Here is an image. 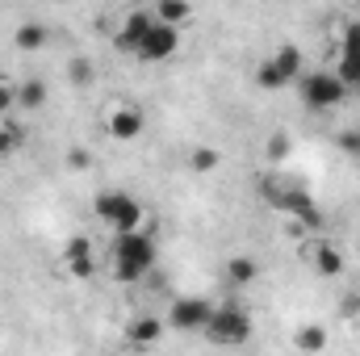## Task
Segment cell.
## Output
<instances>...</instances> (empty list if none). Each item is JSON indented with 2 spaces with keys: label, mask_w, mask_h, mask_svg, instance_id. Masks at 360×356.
Here are the masks:
<instances>
[{
  "label": "cell",
  "mask_w": 360,
  "mask_h": 356,
  "mask_svg": "<svg viewBox=\"0 0 360 356\" xmlns=\"http://www.w3.org/2000/svg\"><path fill=\"white\" fill-rule=\"evenodd\" d=\"M155 268V239L151 231L139 235H113V252H109V272L117 285H134Z\"/></svg>",
  "instance_id": "obj_1"
},
{
  "label": "cell",
  "mask_w": 360,
  "mask_h": 356,
  "mask_svg": "<svg viewBox=\"0 0 360 356\" xmlns=\"http://www.w3.org/2000/svg\"><path fill=\"white\" fill-rule=\"evenodd\" d=\"M92 210H96V218H101L113 235H139V231H147V227H143V205H139L130 193H122V189L96 193V197H92Z\"/></svg>",
  "instance_id": "obj_2"
},
{
  "label": "cell",
  "mask_w": 360,
  "mask_h": 356,
  "mask_svg": "<svg viewBox=\"0 0 360 356\" xmlns=\"http://www.w3.org/2000/svg\"><path fill=\"white\" fill-rule=\"evenodd\" d=\"M252 331H256L252 314L243 306H235V302H222V306H214V319H210V327L201 336L210 344H218V348H239V344L252 340Z\"/></svg>",
  "instance_id": "obj_3"
},
{
  "label": "cell",
  "mask_w": 360,
  "mask_h": 356,
  "mask_svg": "<svg viewBox=\"0 0 360 356\" xmlns=\"http://www.w3.org/2000/svg\"><path fill=\"white\" fill-rule=\"evenodd\" d=\"M293 80H302V51H297L293 42L276 46L269 59L256 68V84L269 89V92H281L285 84H293Z\"/></svg>",
  "instance_id": "obj_4"
},
{
  "label": "cell",
  "mask_w": 360,
  "mask_h": 356,
  "mask_svg": "<svg viewBox=\"0 0 360 356\" xmlns=\"http://www.w3.org/2000/svg\"><path fill=\"white\" fill-rule=\"evenodd\" d=\"M297 89H302L306 109H335V105L348 101V89H344V80L335 72H302Z\"/></svg>",
  "instance_id": "obj_5"
},
{
  "label": "cell",
  "mask_w": 360,
  "mask_h": 356,
  "mask_svg": "<svg viewBox=\"0 0 360 356\" xmlns=\"http://www.w3.org/2000/svg\"><path fill=\"white\" fill-rule=\"evenodd\" d=\"M210 319H214V302H205V298H197V293H184V298H176V302L168 306V323H172L176 331H205Z\"/></svg>",
  "instance_id": "obj_6"
},
{
  "label": "cell",
  "mask_w": 360,
  "mask_h": 356,
  "mask_svg": "<svg viewBox=\"0 0 360 356\" xmlns=\"http://www.w3.org/2000/svg\"><path fill=\"white\" fill-rule=\"evenodd\" d=\"M176 51H180V30H168V25L155 21V30L143 38V46L134 51V59H143V63H164V59H172Z\"/></svg>",
  "instance_id": "obj_7"
},
{
  "label": "cell",
  "mask_w": 360,
  "mask_h": 356,
  "mask_svg": "<svg viewBox=\"0 0 360 356\" xmlns=\"http://www.w3.org/2000/svg\"><path fill=\"white\" fill-rule=\"evenodd\" d=\"M151 30H155V8H130V13L122 17V25H117V46L134 55Z\"/></svg>",
  "instance_id": "obj_8"
},
{
  "label": "cell",
  "mask_w": 360,
  "mask_h": 356,
  "mask_svg": "<svg viewBox=\"0 0 360 356\" xmlns=\"http://www.w3.org/2000/svg\"><path fill=\"white\" fill-rule=\"evenodd\" d=\"M143 126H147V117H143L139 105H113V109L105 113V130H109L117 143H134V139L143 134Z\"/></svg>",
  "instance_id": "obj_9"
},
{
  "label": "cell",
  "mask_w": 360,
  "mask_h": 356,
  "mask_svg": "<svg viewBox=\"0 0 360 356\" xmlns=\"http://www.w3.org/2000/svg\"><path fill=\"white\" fill-rule=\"evenodd\" d=\"M63 268H68L72 276H80V281H89L92 272H96L92 243L84 239V235H72V239H68V248H63Z\"/></svg>",
  "instance_id": "obj_10"
},
{
  "label": "cell",
  "mask_w": 360,
  "mask_h": 356,
  "mask_svg": "<svg viewBox=\"0 0 360 356\" xmlns=\"http://www.w3.org/2000/svg\"><path fill=\"white\" fill-rule=\"evenodd\" d=\"M164 319L160 314H134L130 323H126V340L134 344V348H151V344H160L164 340Z\"/></svg>",
  "instance_id": "obj_11"
},
{
  "label": "cell",
  "mask_w": 360,
  "mask_h": 356,
  "mask_svg": "<svg viewBox=\"0 0 360 356\" xmlns=\"http://www.w3.org/2000/svg\"><path fill=\"white\" fill-rule=\"evenodd\" d=\"M306 260L314 265L319 276H340V272H344V256H340V248L327 243V239H314V243L306 248Z\"/></svg>",
  "instance_id": "obj_12"
},
{
  "label": "cell",
  "mask_w": 360,
  "mask_h": 356,
  "mask_svg": "<svg viewBox=\"0 0 360 356\" xmlns=\"http://www.w3.org/2000/svg\"><path fill=\"white\" fill-rule=\"evenodd\" d=\"M46 38H51V34H46V25H42V21H21V25L13 30V46H17V51H25V55L42 51V46H46Z\"/></svg>",
  "instance_id": "obj_13"
},
{
  "label": "cell",
  "mask_w": 360,
  "mask_h": 356,
  "mask_svg": "<svg viewBox=\"0 0 360 356\" xmlns=\"http://www.w3.org/2000/svg\"><path fill=\"white\" fill-rule=\"evenodd\" d=\"M188 17H193V4H188V0H160V4H155V21L168 25V30H184Z\"/></svg>",
  "instance_id": "obj_14"
},
{
  "label": "cell",
  "mask_w": 360,
  "mask_h": 356,
  "mask_svg": "<svg viewBox=\"0 0 360 356\" xmlns=\"http://www.w3.org/2000/svg\"><path fill=\"white\" fill-rule=\"evenodd\" d=\"M293 344H297L302 352H323V348H327V327H319V323H302V327L293 331Z\"/></svg>",
  "instance_id": "obj_15"
},
{
  "label": "cell",
  "mask_w": 360,
  "mask_h": 356,
  "mask_svg": "<svg viewBox=\"0 0 360 356\" xmlns=\"http://www.w3.org/2000/svg\"><path fill=\"white\" fill-rule=\"evenodd\" d=\"M17 105H21V109H42V105H46V80H38V76L21 80V84H17Z\"/></svg>",
  "instance_id": "obj_16"
},
{
  "label": "cell",
  "mask_w": 360,
  "mask_h": 356,
  "mask_svg": "<svg viewBox=\"0 0 360 356\" xmlns=\"http://www.w3.org/2000/svg\"><path fill=\"white\" fill-rule=\"evenodd\" d=\"M256 276H260V265H256L252 256H231V260H226V281H231V285H252Z\"/></svg>",
  "instance_id": "obj_17"
},
{
  "label": "cell",
  "mask_w": 360,
  "mask_h": 356,
  "mask_svg": "<svg viewBox=\"0 0 360 356\" xmlns=\"http://www.w3.org/2000/svg\"><path fill=\"white\" fill-rule=\"evenodd\" d=\"M335 76L344 80V89H360V51H340Z\"/></svg>",
  "instance_id": "obj_18"
},
{
  "label": "cell",
  "mask_w": 360,
  "mask_h": 356,
  "mask_svg": "<svg viewBox=\"0 0 360 356\" xmlns=\"http://www.w3.org/2000/svg\"><path fill=\"white\" fill-rule=\"evenodd\" d=\"M218 164H222V151L218 147H193L188 151V168L193 172H214Z\"/></svg>",
  "instance_id": "obj_19"
},
{
  "label": "cell",
  "mask_w": 360,
  "mask_h": 356,
  "mask_svg": "<svg viewBox=\"0 0 360 356\" xmlns=\"http://www.w3.org/2000/svg\"><path fill=\"white\" fill-rule=\"evenodd\" d=\"M21 143H25V130H21L17 122H0V160H4V155H13Z\"/></svg>",
  "instance_id": "obj_20"
},
{
  "label": "cell",
  "mask_w": 360,
  "mask_h": 356,
  "mask_svg": "<svg viewBox=\"0 0 360 356\" xmlns=\"http://www.w3.org/2000/svg\"><path fill=\"white\" fill-rule=\"evenodd\" d=\"M92 76H96V72H92V59H84V55L68 63V80H72L76 89H89V84H92Z\"/></svg>",
  "instance_id": "obj_21"
},
{
  "label": "cell",
  "mask_w": 360,
  "mask_h": 356,
  "mask_svg": "<svg viewBox=\"0 0 360 356\" xmlns=\"http://www.w3.org/2000/svg\"><path fill=\"white\" fill-rule=\"evenodd\" d=\"M63 164H68L72 172H89V168H92V151H89V147H68Z\"/></svg>",
  "instance_id": "obj_22"
},
{
  "label": "cell",
  "mask_w": 360,
  "mask_h": 356,
  "mask_svg": "<svg viewBox=\"0 0 360 356\" xmlns=\"http://www.w3.org/2000/svg\"><path fill=\"white\" fill-rule=\"evenodd\" d=\"M340 51H360V21H348L340 34Z\"/></svg>",
  "instance_id": "obj_23"
},
{
  "label": "cell",
  "mask_w": 360,
  "mask_h": 356,
  "mask_svg": "<svg viewBox=\"0 0 360 356\" xmlns=\"http://www.w3.org/2000/svg\"><path fill=\"white\" fill-rule=\"evenodd\" d=\"M17 105V84L13 80H0V122H4V113Z\"/></svg>",
  "instance_id": "obj_24"
},
{
  "label": "cell",
  "mask_w": 360,
  "mask_h": 356,
  "mask_svg": "<svg viewBox=\"0 0 360 356\" xmlns=\"http://www.w3.org/2000/svg\"><path fill=\"white\" fill-rule=\"evenodd\" d=\"M285 155H289V139H285V134H272L269 139V160L272 164H281Z\"/></svg>",
  "instance_id": "obj_25"
},
{
  "label": "cell",
  "mask_w": 360,
  "mask_h": 356,
  "mask_svg": "<svg viewBox=\"0 0 360 356\" xmlns=\"http://www.w3.org/2000/svg\"><path fill=\"white\" fill-rule=\"evenodd\" d=\"M340 147H344V151H348V155L360 164V130H348V134L340 139Z\"/></svg>",
  "instance_id": "obj_26"
}]
</instances>
